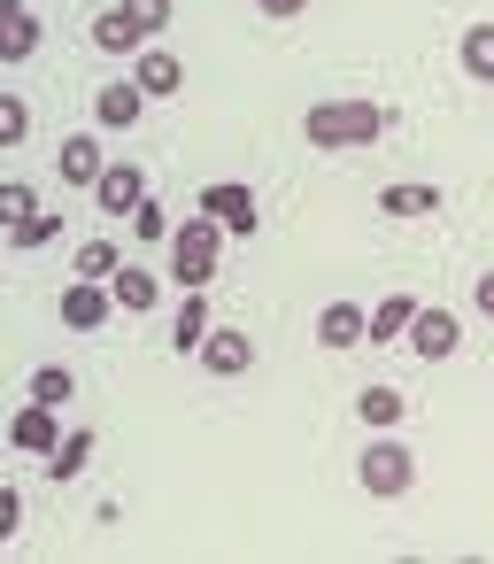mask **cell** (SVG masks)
Here are the masks:
<instances>
[{"mask_svg": "<svg viewBox=\"0 0 494 564\" xmlns=\"http://www.w3.org/2000/svg\"><path fill=\"white\" fill-rule=\"evenodd\" d=\"M355 479H363V495L394 502V495H409V479H417V456H409L402 441H371V448L355 456Z\"/></svg>", "mask_w": 494, "mask_h": 564, "instance_id": "3957f363", "label": "cell"}, {"mask_svg": "<svg viewBox=\"0 0 494 564\" xmlns=\"http://www.w3.org/2000/svg\"><path fill=\"white\" fill-rule=\"evenodd\" d=\"M70 394H78V379H70L63 364H40V371H32V402H47V410H63Z\"/></svg>", "mask_w": 494, "mask_h": 564, "instance_id": "603a6c76", "label": "cell"}, {"mask_svg": "<svg viewBox=\"0 0 494 564\" xmlns=\"http://www.w3.org/2000/svg\"><path fill=\"white\" fill-rule=\"evenodd\" d=\"M409 317H417V302H409V294H394V302L363 310V340H402V333H409Z\"/></svg>", "mask_w": 494, "mask_h": 564, "instance_id": "e0dca14e", "label": "cell"}, {"mask_svg": "<svg viewBox=\"0 0 494 564\" xmlns=\"http://www.w3.org/2000/svg\"><path fill=\"white\" fill-rule=\"evenodd\" d=\"M9 17H24V0H0V24H9Z\"/></svg>", "mask_w": 494, "mask_h": 564, "instance_id": "d6a6232c", "label": "cell"}, {"mask_svg": "<svg viewBox=\"0 0 494 564\" xmlns=\"http://www.w3.org/2000/svg\"><path fill=\"white\" fill-rule=\"evenodd\" d=\"M109 310H117V302H109L101 279H70V286H63V325H70V333H101Z\"/></svg>", "mask_w": 494, "mask_h": 564, "instance_id": "52a82bcc", "label": "cell"}, {"mask_svg": "<svg viewBox=\"0 0 494 564\" xmlns=\"http://www.w3.org/2000/svg\"><path fill=\"white\" fill-rule=\"evenodd\" d=\"M140 109H147V94H140L132 78L94 94V124H101V132H132V124H140Z\"/></svg>", "mask_w": 494, "mask_h": 564, "instance_id": "7c38bea8", "label": "cell"}, {"mask_svg": "<svg viewBox=\"0 0 494 564\" xmlns=\"http://www.w3.org/2000/svg\"><path fill=\"white\" fill-rule=\"evenodd\" d=\"M117 263H124V256H117V240H86V248H78V279H109Z\"/></svg>", "mask_w": 494, "mask_h": 564, "instance_id": "484cf974", "label": "cell"}, {"mask_svg": "<svg viewBox=\"0 0 494 564\" xmlns=\"http://www.w3.org/2000/svg\"><path fill=\"white\" fill-rule=\"evenodd\" d=\"M301 132H309V148H371L386 132V109L378 101H317L301 117Z\"/></svg>", "mask_w": 494, "mask_h": 564, "instance_id": "6da1fadb", "label": "cell"}, {"mask_svg": "<svg viewBox=\"0 0 494 564\" xmlns=\"http://www.w3.org/2000/svg\"><path fill=\"white\" fill-rule=\"evenodd\" d=\"M40 55V17H9L0 24V63H32Z\"/></svg>", "mask_w": 494, "mask_h": 564, "instance_id": "44dd1931", "label": "cell"}, {"mask_svg": "<svg viewBox=\"0 0 494 564\" xmlns=\"http://www.w3.org/2000/svg\"><path fill=\"white\" fill-rule=\"evenodd\" d=\"M317 340H325V348H355V340H363V310H355V302H332V310L317 317Z\"/></svg>", "mask_w": 494, "mask_h": 564, "instance_id": "ffe728a7", "label": "cell"}, {"mask_svg": "<svg viewBox=\"0 0 494 564\" xmlns=\"http://www.w3.org/2000/svg\"><path fill=\"white\" fill-rule=\"evenodd\" d=\"M117 9H124L147 40H155V32H171V0H117Z\"/></svg>", "mask_w": 494, "mask_h": 564, "instance_id": "4316f807", "label": "cell"}, {"mask_svg": "<svg viewBox=\"0 0 494 564\" xmlns=\"http://www.w3.org/2000/svg\"><path fill=\"white\" fill-rule=\"evenodd\" d=\"M194 209H201V217H217V225H224V232H240V240H255V225H263V217H255V194H248L240 178L201 186V202H194Z\"/></svg>", "mask_w": 494, "mask_h": 564, "instance_id": "277c9868", "label": "cell"}, {"mask_svg": "<svg viewBox=\"0 0 494 564\" xmlns=\"http://www.w3.org/2000/svg\"><path fill=\"white\" fill-rule=\"evenodd\" d=\"M9 441H17L24 456H47V448L63 441V410H47V402H24V410H17V425H9Z\"/></svg>", "mask_w": 494, "mask_h": 564, "instance_id": "8fae6325", "label": "cell"}, {"mask_svg": "<svg viewBox=\"0 0 494 564\" xmlns=\"http://www.w3.org/2000/svg\"><path fill=\"white\" fill-rule=\"evenodd\" d=\"M147 194V171L140 163H101V178H94V202L109 209V217H132V202Z\"/></svg>", "mask_w": 494, "mask_h": 564, "instance_id": "ba28073f", "label": "cell"}, {"mask_svg": "<svg viewBox=\"0 0 494 564\" xmlns=\"http://www.w3.org/2000/svg\"><path fill=\"white\" fill-rule=\"evenodd\" d=\"M194 356H201V364H209V371H217V379H240V371H248V364H255V340H248V333H240V325H209V333H201V348H194Z\"/></svg>", "mask_w": 494, "mask_h": 564, "instance_id": "8992f818", "label": "cell"}, {"mask_svg": "<svg viewBox=\"0 0 494 564\" xmlns=\"http://www.w3.org/2000/svg\"><path fill=\"white\" fill-rule=\"evenodd\" d=\"M86 464H94V433H86V425H78V433H63V441L47 448V479H78Z\"/></svg>", "mask_w": 494, "mask_h": 564, "instance_id": "d6986e66", "label": "cell"}, {"mask_svg": "<svg viewBox=\"0 0 494 564\" xmlns=\"http://www.w3.org/2000/svg\"><path fill=\"white\" fill-rule=\"evenodd\" d=\"M201 333H209V302H201V286H186V302H178V317H171V348H178V356H194V348H201Z\"/></svg>", "mask_w": 494, "mask_h": 564, "instance_id": "5bb4252c", "label": "cell"}, {"mask_svg": "<svg viewBox=\"0 0 494 564\" xmlns=\"http://www.w3.org/2000/svg\"><path fill=\"white\" fill-rule=\"evenodd\" d=\"M9 232H17V248H47V240L63 232V217H47V209H32V217H17Z\"/></svg>", "mask_w": 494, "mask_h": 564, "instance_id": "d4e9b609", "label": "cell"}, {"mask_svg": "<svg viewBox=\"0 0 494 564\" xmlns=\"http://www.w3.org/2000/svg\"><path fill=\"white\" fill-rule=\"evenodd\" d=\"M378 217H440V186H386Z\"/></svg>", "mask_w": 494, "mask_h": 564, "instance_id": "2e32d148", "label": "cell"}, {"mask_svg": "<svg viewBox=\"0 0 494 564\" xmlns=\"http://www.w3.org/2000/svg\"><path fill=\"white\" fill-rule=\"evenodd\" d=\"M17 525H24V495H17V487H0V541H9Z\"/></svg>", "mask_w": 494, "mask_h": 564, "instance_id": "f546056e", "label": "cell"}, {"mask_svg": "<svg viewBox=\"0 0 494 564\" xmlns=\"http://www.w3.org/2000/svg\"><path fill=\"white\" fill-rule=\"evenodd\" d=\"M109 302H117L124 317H147V310L163 302V279L140 271V263H117V271H109Z\"/></svg>", "mask_w": 494, "mask_h": 564, "instance_id": "9c48e42d", "label": "cell"}, {"mask_svg": "<svg viewBox=\"0 0 494 564\" xmlns=\"http://www.w3.org/2000/svg\"><path fill=\"white\" fill-rule=\"evenodd\" d=\"M101 163H109V155H101V140H94V132H70V140L55 148L63 186H94V178H101Z\"/></svg>", "mask_w": 494, "mask_h": 564, "instance_id": "4fadbf2b", "label": "cell"}, {"mask_svg": "<svg viewBox=\"0 0 494 564\" xmlns=\"http://www.w3.org/2000/svg\"><path fill=\"white\" fill-rule=\"evenodd\" d=\"M40 209V194L24 186V178H0V225H17V217H32Z\"/></svg>", "mask_w": 494, "mask_h": 564, "instance_id": "f1b7e54d", "label": "cell"}, {"mask_svg": "<svg viewBox=\"0 0 494 564\" xmlns=\"http://www.w3.org/2000/svg\"><path fill=\"white\" fill-rule=\"evenodd\" d=\"M463 70H471L479 86H494V24H471V32H463Z\"/></svg>", "mask_w": 494, "mask_h": 564, "instance_id": "7402d4cb", "label": "cell"}, {"mask_svg": "<svg viewBox=\"0 0 494 564\" xmlns=\"http://www.w3.org/2000/svg\"><path fill=\"white\" fill-rule=\"evenodd\" d=\"M355 410H363V425H371V433H386V425H402L409 394H402V387H363V394H355Z\"/></svg>", "mask_w": 494, "mask_h": 564, "instance_id": "ac0fdd59", "label": "cell"}, {"mask_svg": "<svg viewBox=\"0 0 494 564\" xmlns=\"http://www.w3.org/2000/svg\"><path fill=\"white\" fill-rule=\"evenodd\" d=\"M94 47H101V55H140V47H147V32H140L124 9H109V17L94 24Z\"/></svg>", "mask_w": 494, "mask_h": 564, "instance_id": "9a60e30c", "label": "cell"}, {"mask_svg": "<svg viewBox=\"0 0 494 564\" xmlns=\"http://www.w3.org/2000/svg\"><path fill=\"white\" fill-rule=\"evenodd\" d=\"M132 86H140L147 101H163V94H178V86H186V63H178L171 47H155V40H147V47H140V70H132Z\"/></svg>", "mask_w": 494, "mask_h": 564, "instance_id": "30bf717a", "label": "cell"}, {"mask_svg": "<svg viewBox=\"0 0 494 564\" xmlns=\"http://www.w3.org/2000/svg\"><path fill=\"white\" fill-rule=\"evenodd\" d=\"M471 302H479V317H494V271H486V279L471 286Z\"/></svg>", "mask_w": 494, "mask_h": 564, "instance_id": "4dcf8cb0", "label": "cell"}, {"mask_svg": "<svg viewBox=\"0 0 494 564\" xmlns=\"http://www.w3.org/2000/svg\"><path fill=\"white\" fill-rule=\"evenodd\" d=\"M255 9H263V17H301L309 0H255Z\"/></svg>", "mask_w": 494, "mask_h": 564, "instance_id": "1f68e13d", "label": "cell"}, {"mask_svg": "<svg viewBox=\"0 0 494 564\" xmlns=\"http://www.w3.org/2000/svg\"><path fill=\"white\" fill-rule=\"evenodd\" d=\"M32 132V109H24V94H0V148H17Z\"/></svg>", "mask_w": 494, "mask_h": 564, "instance_id": "83f0119b", "label": "cell"}, {"mask_svg": "<svg viewBox=\"0 0 494 564\" xmlns=\"http://www.w3.org/2000/svg\"><path fill=\"white\" fill-rule=\"evenodd\" d=\"M132 232H140V240H171V209L140 194V202H132Z\"/></svg>", "mask_w": 494, "mask_h": 564, "instance_id": "cb8c5ba5", "label": "cell"}, {"mask_svg": "<svg viewBox=\"0 0 494 564\" xmlns=\"http://www.w3.org/2000/svg\"><path fill=\"white\" fill-rule=\"evenodd\" d=\"M402 348H417L425 364H448V356L463 348V325H455V310H417V317H409V333H402Z\"/></svg>", "mask_w": 494, "mask_h": 564, "instance_id": "5b68a950", "label": "cell"}, {"mask_svg": "<svg viewBox=\"0 0 494 564\" xmlns=\"http://www.w3.org/2000/svg\"><path fill=\"white\" fill-rule=\"evenodd\" d=\"M217 240H224V225L217 217H186V225H171V279L178 286H209L217 279Z\"/></svg>", "mask_w": 494, "mask_h": 564, "instance_id": "7a4b0ae2", "label": "cell"}]
</instances>
